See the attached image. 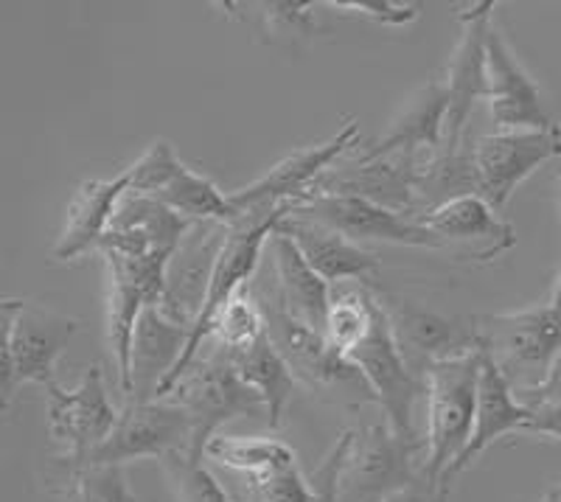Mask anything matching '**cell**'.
<instances>
[{
	"label": "cell",
	"mask_w": 561,
	"mask_h": 502,
	"mask_svg": "<svg viewBox=\"0 0 561 502\" xmlns=\"http://www.w3.org/2000/svg\"><path fill=\"white\" fill-rule=\"evenodd\" d=\"M480 381V345L469 354L435 360L424 368V475L444 491V477L463 455L474 430ZM447 494V491H444Z\"/></svg>",
	"instance_id": "1"
},
{
	"label": "cell",
	"mask_w": 561,
	"mask_h": 502,
	"mask_svg": "<svg viewBox=\"0 0 561 502\" xmlns=\"http://www.w3.org/2000/svg\"><path fill=\"white\" fill-rule=\"evenodd\" d=\"M3 349H0V404L9 410L18 388L37 381L51 388L54 368L62 351L79 331V320L32 304V300H3Z\"/></svg>",
	"instance_id": "2"
},
{
	"label": "cell",
	"mask_w": 561,
	"mask_h": 502,
	"mask_svg": "<svg viewBox=\"0 0 561 502\" xmlns=\"http://www.w3.org/2000/svg\"><path fill=\"white\" fill-rule=\"evenodd\" d=\"M253 293L262 304L264 318H267V338L273 340L278 354L287 360V365L300 381H307L312 390L329 393V399L343 401V404L377 401L357 365L351 363L323 331L309 329L307 323L293 318L275 298L273 286L264 293H259V289H253Z\"/></svg>",
	"instance_id": "3"
},
{
	"label": "cell",
	"mask_w": 561,
	"mask_h": 502,
	"mask_svg": "<svg viewBox=\"0 0 561 502\" xmlns=\"http://www.w3.org/2000/svg\"><path fill=\"white\" fill-rule=\"evenodd\" d=\"M169 401L180 404L192 419V458L203 460L210 438L217 435L225 421L239 415L248 419H267V404L248 381L239 376L233 356L214 343V349L199 354L194 365L185 370L183 379L167 396Z\"/></svg>",
	"instance_id": "4"
},
{
	"label": "cell",
	"mask_w": 561,
	"mask_h": 502,
	"mask_svg": "<svg viewBox=\"0 0 561 502\" xmlns=\"http://www.w3.org/2000/svg\"><path fill=\"white\" fill-rule=\"evenodd\" d=\"M107 264V345L115 360V374L122 393H133V338L135 326L147 306H160L167 289V270L172 255L167 253H124V250H99Z\"/></svg>",
	"instance_id": "5"
},
{
	"label": "cell",
	"mask_w": 561,
	"mask_h": 502,
	"mask_svg": "<svg viewBox=\"0 0 561 502\" xmlns=\"http://www.w3.org/2000/svg\"><path fill=\"white\" fill-rule=\"evenodd\" d=\"M427 446L408 441L388 424L354 430L348 460L340 475L337 502H382L424 477Z\"/></svg>",
	"instance_id": "6"
},
{
	"label": "cell",
	"mask_w": 561,
	"mask_h": 502,
	"mask_svg": "<svg viewBox=\"0 0 561 502\" xmlns=\"http://www.w3.org/2000/svg\"><path fill=\"white\" fill-rule=\"evenodd\" d=\"M351 363L357 365L359 374L374 390V399L382 408L385 424L393 430L399 438L421 441L415 433V399L424 393V379H419L413 365L408 363V356L402 354V345L396 340L393 320H390L388 309L382 304L374 306V323L365 334L363 343L357 349H351L345 354Z\"/></svg>",
	"instance_id": "7"
},
{
	"label": "cell",
	"mask_w": 561,
	"mask_h": 502,
	"mask_svg": "<svg viewBox=\"0 0 561 502\" xmlns=\"http://www.w3.org/2000/svg\"><path fill=\"white\" fill-rule=\"evenodd\" d=\"M48 390V438L59 446V464L68 471L82 469L88 458L115 430L122 413L113 408L102 365H90L77 388Z\"/></svg>",
	"instance_id": "8"
},
{
	"label": "cell",
	"mask_w": 561,
	"mask_h": 502,
	"mask_svg": "<svg viewBox=\"0 0 561 502\" xmlns=\"http://www.w3.org/2000/svg\"><path fill=\"white\" fill-rule=\"evenodd\" d=\"M474 329L511 385L523 374L530 376V388L539 385L561 351V309L553 304L478 318Z\"/></svg>",
	"instance_id": "9"
},
{
	"label": "cell",
	"mask_w": 561,
	"mask_h": 502,
	"mask_svg": "<svg viewBox=\"0 0 561 502\" xmlns=\"http://www.w3.org/2000/svg\"><path fill=\"white\" fill-rule=\"evenodd\" d=\"M561 155L559 124L550 129H519V133H491L472 147L474 194L491 208L503 210L523 180Z\"/></svg>",
	"instance_id": "10"
},
{
	"label": "cell",
	"mask_w": 561,
	"mask_h": 502,
	"mask_svg": "<svg viewBox=\"0 0 561 502\" xmlns=\"http://www.w3.org/2000/svg\"><path fill=\"white\" fill-rule=\"evenodd\" d=\"M359 140V124L354 118L337 129L329 140L318 144V147H307L275 163L264 178L253 180L244 189H237L228 194L230 203L237 205L242 214L250 210H278V208H295L307 203L312 194L314 183L323 178L325 172H332V163L343 158L345 152L357 149Z\"/></svg>",
	"instance_id": "11"
},
{
	"label": "cell",
	"mask_w": 561,
	"mask_h": 502,
	"mask_svg": "<svg viewBox=\"0 0 561 502\" xmlns=\"http://www.w3.org/2000/svg\"><path fill=\"white\" fill-rule=\"evenodd\" d=\"M192 419L174 401H127L110 438L84 466H124L140 458L163 460L172 452H192Z\"/></svg>",
	"instance_id": "12"
},
{
	"label": "cell",
	"mask_w": 561,
	"mask_h": 502,
	"mask_svg": "<svg viewBox=\"0 0 561 502\" xmlns=\"http://www.w3.org/2000/svg\"><path fill=\"white\" fill-rule=\"evenodd\" d=\"M491 12H494V3H474L458 18L460 39L449 59L447 79H444L449 93L447 135H444V149H440L444 160L460 158L472 149L466 147V124H469L474 104L485 99V39H489V28L494 23Z\"/></svg>",
	"instance_id": "13"
},
{
	"label": "cell",
	"mask_w": 561,
	"mask_h": 502,
	"mask_svg": "<svg viewBox=\"0 0 561 502\" xmlns=\"http://www.w3.org/2000/svg\"><path fill=\"white\" fill-rule=\"evenodd\" d=\"M295 214L314 219L325 228L348 236L351 242H388L404 244V248H433L447 250L433 230H427L415 217L396 214L363 197H348V194H318L309 197Z\"/></svg>",
	"instance_id": "14"
},
{
	"label": "cell",
	"mask_w": 561,
	"mask_h": 502,
	"mask_svg": "<svg viewBox=\"0 0 561 502\" xmlns=\"http://www.w3.org/2000/svg\"><path fill=\"white\" fill-rule=\"evenodd\" d=\"M485 102H489V113L500 133L556 127L542 102V93L534 79L525 73L494 23L489 28V39H485Z\"/></svg>",
	"instance_id": "15"
},
{
	"label": "cell",
	"mask_w": 561,
	"mask_h": 502,
	"mask_svg": "<svg viewBox=\"0 0 561 502\" xmlns=\"http://www.w3.org/2000/svg\"><path fill=\"white\" fill-rule=\"evenodd\" d=\"M225 236H228L225 223H194L183 236V242L169 261L167 289L160 298V312L169 320L185 326V329H194L199 312H203Z\"/></svg>",
	"instance_id": "16"
},
{
	"label": "cell",
	"mask_w": 561,
	"mask_h": 502,
	"mask_svg": "<svg viewBox=\"0 0 561 502\" xmlns=\"http://www.w3.org/2000/svg\"><path fill=\"white\" fill-rule=\"evenodd\" d=\"M447 113L449 93L444 79H430L419 93L408 102V107L396 115L388 133L370 144L368 149L357 152V158H385V155H408L415 158L424 169L421 180L427 178L435 160L444 149V135H447Z\"/></svg>",
	"instance_id": "17"
},
{
	"label": "cell",
	"mask_w": 561,
	"mask_h": 502,
	"mask_svg": "<svg viewBox=\"0 0 561 502\" xmlns=\"http://www.w3.org/2000/svg\"><path fill=\"white\" fill-rule=\"evenodd\" d=\"M530 415L534 413L514 396L511 379L503 374L497 360L491 356V351L480 340V381L478 408H474V430L463 455L455 460V466L444 477V491L449 494V483H453L455 477L469 469L494 441H500L508 433H528Z\"/></svg>",
	"instance_id": "18"
},
{
	"label": "cell",
	"mask_w": 561,
	"mask_h": 502,
	"mask_svg": "<svg viewBox=\"0 0 561 502\" xmlns=\"http://www.w3.org/2000/svg\"><path fill=\"white\" fill-rule=\"evenodd\" d=\"M427 230H433L447 250L463 259H497L500 253L514 248L517 236L508 223L497 217L480 194H460L435 205L419 219Z\"/></svg>",
	"instance_id": "19"
},
{
	"label": "cell",
	"mask_w": 561,
	"mask_h": 502,
	"mask_svg": "<svg viewBox=\"0 0 561 502\" xmlns=\"http://www.w3.org/2000/svg\"><path fill=\"white\" fill-rule=\"evenodd\" d=\"M194 223L180 217L178 210L163 205L154 197L127 194L115 208L113 225H110L104 242L99 250H124V253H167L174 255L183 236Z\"/></svg>",
	"instance_id": "20"
},
{
	"label": "cell",
	"mask_w": 561,
	"mask_h": 502,
	"mask_svg": "<svg viewBox=\"0 0 561 502\" xmlns=\"http://www.w3.org/2000/svg\"><path fill=\"white\" fill-rule=\"evenodd\" d=\"M270 259H273V293L293 318L309 329L323 331L332 309V284L312 270L298 244L278 228L270 236Z\"/></svg>",
	"instance_id": "21"
},
{
	"label": "cell",
	"mask_w": 561,
	"mask_h": 502,
	"mask_svg": "<svg viewBox=\"0 0 561 502\" xmlns=\"http://www.w3.org/2000/svg\"><path fill=\"white\" fill-rule=\"evenodd\" d=\"M127 194V169L122 174H115L113 180H84L73 191V199L65 210V225L57 244H54V259L70 261L90 253V250H99L110 225H113L115 208Z\"/></svg>",
	"instance_id": "22"
},
{
	"label": "cell",
	"mask_w": 561,
	"mask_h": 502,
	"mask_svg": "<svg viewBox=\"0 0 561 502\" xmlns=\"http://www.w3.org/2000/svg\"><path fill=\"white\" fill-rule=\"evenodd\" d=\"M188 334L192 329L169 320L160 306L144 309L133 338V393L127 401H158V390L178 368Z\"/></svg>",
	"instance_id": "23"
},
{
	"label": "cell",
	"mask_w": 561,
	"mask_h": 502,
	"mask_svg": "<svg viewBox=\"0 0 561 502\" xmlns=\"http://www.w3.org/2000/svg\"><path fill=\"white\" fill-rule=\"evenodd\" d=\"M275 228L298 244L314 273L332 286L345 284V281H368L370 275L379 273V261L374 259V253L363 250L357 242H351L348 236L314 223V219L287 214Z\"/></svg>",
	"instance_id": "24"
},
{
	"label": "cell",
	"mask_w": 561,
	"mask_h": 502,
	"mask_svg": "<svg viewBox=\"0 0 561 502\" xmlns=\"http://www.w3.org/2000/svg\"><path fill=\"white\" fill-rule=\"evenodd\" d=\"M393 320L396 340L402 345V354L410 360H419L424 368L435 360H449V356L469 354L480 345L478 329H466L455 320L438 318V315L419 312V309H399L388 312Z\"/></svg>",
	"instance_id": "25"
},
{
	"label": "cell",
	"mask_w": 561,
	"mask_h": 502,
	"mask_svg": "<svg viewBox=\"0 0 561 502\" xmlns=\"http://www.w3.org/2000/svg\"><path fill=\"white\" fill-rule=\"evenodd\" d=\"M230 356H233V365H237L239 376L267 404L270 430H280L284 426V413H287L295 388H298V376L293 374L287 360L278 354V349H275L267 334L253 349Z\"/></svg>",
	"instance_id": "26"
},
{
	"label": "cell",
	"mask_w": 561,
	"mask_h": 502,
	"mask_svg": "<svg viewBox=\"0 0 561 502\" xmlns=\"http://www.w3.org/2000/svg\"><path fill=\"white\" fill-rule=\"evenodd\" d=\"M163 205L178 210L180 217L188 223H239L242 210L225 197L219 185L214 180L203 178V174L192 172L188 166H180V172L174 174L172 183L160 191L158 197Z\"/></svg>",
	"instance_id": "27"
},
{
	"label": "cell",
	"mask_w": 561,
	"mask_h": 502,
	"mask_svg": "<svg viewBox=\"0 0 561 502\" xmlns=\"http://www.w3.org/2000/svg\"><path fill=\"white\" fill-rule=\"evenodd\" d=\"M205 458L237 471L239 477H264L298 466V458L287 444L273 438H237V435H214Z\"/></svg>",
	"instance_id": "28"
},
{
	"label": "cell",
	"mask_w": 561,
	"mask_h": 502,
	"mask_svg": "<svg viewBox=\"0 0 561 502\" xmlns=\"http://www.w3.org/2000/svg\"><path fill=\"white\" fill-rule=\"evenodd\" d=\"M374 306H377V295L365 284L332 286V309H329L325 338L332 340L343 354L357 349L374 323Z\"/></svg>",
	"instance_id": "29"
},
{
	"label": "cell",
	"mask_w": 561,
	"mask_h": 502,
	"mask_svg": "<svg viewBox=\"0 0 561 502\" xmlns=\"http://www.w3.org/2000/svg\"><path fill=\"white\" fill-rule=\"evenodd\" d=\"M264 334H267V318H264L253 286L248 284L225 306V312L219 315L217 326L210 331V340L228 354H242V351L253 349Z\"/></svg>",
	"instance_id": "30"
},
{
	"label": "cell",
	"mask_w": 561,
	"mask_h": 502,
	"mask_svg": "<svg viewBox=\"0 0 561 502\" xmlns=\"http://www.w3.org/2000/svg\"><path fill=\"white\" fill-rule=\"evenodd\" d=\"M163 471L178 502H233L230 491L219 483L188 452H172L163 458Z\"/></svg>",
	"instance_id": "31"
},
{
	"label": "cell",
	"mask_w": 561,
	"mask_h": 502,
	"mask_svg": "<svg viewBox=\"0 0 561 502\" xmlns=\"http://www.w3.org/2000/svg\"><path fill=\"white\" fill-rule=\"evenodd\" d=\"M519 401L530 410L528 433L561 438V351L550 365L548 376L534 388L517 390Z\"/></svg>",
	"instance_id": "32"
},
{
	"label": "cell",
	"mask_w": 561,
	"mask_h": 502,
	"mask_svg": "<svg viewBox=\"0 0 561 502\" xmlns=\"http://www.w3.org/2000/svg\"><path fill=\"white\" fill-rule=\"evenodd\" d=\"M73 502H138L129 491L124 466H82L68 471Z\"/></svg>",
	"instance_id": "33"
},
{
	"label": "cell",
	"mask_w": 561,
	"mask_h": 502,
	"mask_svg": "<svg viewBox=\"0 0 561 502\" xmlns=\"http://www.w3.org/2000/svg\"><path fill=\"white\" fill-rule=\"evenodd\" d=\"M180 160L174 155L169 140H154L149 149L135 160L127 169L129 178V194H140V197H158L160 191L167 189L180 172Z\"/></svg>",
	"instance_id": "34"
},
{
	"label": "cell",
	"mask_w": 561,
	"mask_h": 502,
	"mask_svg": "<svg viewBox=\"0 0 561 502\" xmlns=\"http://www.w3.org/2000/svg\"><path fill=\"white\" fill-rule=\"evenodd\" d=\"M325 9L345 14V18H363L385 26H408L419 18L415 3H390V0H329L323 3Z\"/></svg>",
	"instance_id": "35"
},
{
	"label": "cell",
	"mask_w": 561,
	"mask_h": 502,
	"mask_svg": "<svg viewBox=\"0 0 561 502\" xmlns=\"http://www.w3.org/2000/svg\"><path fill=\"white\" fill-rule=\"evenodd\" d=\"M351 441H354V430H345L340 433L337 444L332 446V452L325 455V460L320 464V469L312 475V491L314 502H337V489H340V475L345 469V460H348Z\"/></svg>",
	"instance_id": "36"
},
{
	"label": "cell",
	"mask_w": 561,
	"mask_h": 502,
	"mask_svg": "<svg viewBox=\"0 0 561 502\" xmlns=\"http://www.w3.org/2000/svg\"><path fill=\"white\" fill-rule=\"evenodd\" d=\"M449 494H444V491L438 489V486L430 480L427 475L421 477V480H415L413 486H408V489L396 491L393 497H388V500L382 502H447Z\"/></svg>",
	"instance_id": "37"
},
{
	"label": "cell",
	"mask_w": 561,
	"mask_h": 502,
	"mask_svg": "<svg viewBox=\"0 0 561 502\" xmlns=\"http://www.w3.org/2000/svg\"><path fill=\"white\" fill-rule=\"evenodd\" d=\"M233 502H287V500H275V497H255V494H244V491H230Z\"/></svg>",
	"instance_id": "38"
},
{
	"label": "cell",
	"mask_w": 561,
	"mask_h": 502,
	"mask_svg": "<svg viewBox=\"0 0 561 502\" xmlns=\"http://www.w3.org/2000/svg\"><path fill=\"white\" fill-rule=\"evenodd\" d=\"M548 304L559 306V309H561V270H559V278H556V284H553V293H550Z\"/></svg>",
	"instance_id": "39"
},
{
	"label": "cell",
	"mask_w": 561,
	"mask_h": 502,
	"mask_svg": "<svg viewBox=\"0 0 561 502\" xmlns=\"http://www.w3.org/2000/svg\"><path fill=\"white\" fill-rule=\"evenodd\" d=\"M542 502H559V497H556V494H553V491H548V494H545V497H542Z\"/></svg>",
	"instance_id": "40"
},
{
	"label": "cell",
	"mask_w": 561,
	"mask_h": 502,
	"mask_svg": "<svg viewBox=\"0 0 561 502\" xmlns=\"http://www.w3.org/2000/svg\"><path fill=\"white\" fill-rule=\"evenodd\" d=\"M550 491H553V494L559 497V502H561V483H559V486H553V489H550Z\"/></svg>",
	"instance_id": "41"
}]
</instances>
